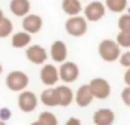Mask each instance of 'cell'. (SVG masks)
<instances>
[{"label":"cell","mask_w":130,"mask_h":125,"mask_svg":"<svg viewBox=\"0 0 130 125\" xmlns=\"http://www.w3.org/2000/svg\"><path fill=\"white\" fill-rule=\"evenodd\" d=\"M99 56L107 63L117 61L120 56V46L114 40H102L99 43Z\"/></svg>","instance_id":"cell-1"},{"label":"cell","mask_w":130,"mask_h":125,"mask_svg":"<svg viewBox=\"0 0 130 125\" xmlns=\"http://www.w3.org/2000/svg\"><path fill=\"white\" fill-rule=\"evenodd\" d=\"M66 31L69 33L71 36H79L86 35L87 31V20L84 16H79V15H74V16H69L66 22Z\"/></svg>","instance_id":"cell-2"},{"label":"cell","mask_w":130,"mask_h":125,"mask_svg":"<svg viewBox=\"0 0 130 125\" xmlns=\"http://www.w3.org/2000/svg\"><path fill=\"white\" fill-rule=\"evenodd\" d=\"M28 76H26L25 73H22V71H12V73L7 76V87L12 91H23L26 89V86H28Z\"/></svg>","instance_id":"cell-3"},{"label":"cell","mask_w":130,"mask_h":125,"mask_svg":"<svg viewBox=\"0 0 130 125\" xmlns=\"http://www.w3.org/2000/svg\"><path fill=\"white\" fill-rule=\"evenodd\" d=\"M89 89H91L92 96H94L95 99H107V97L110 96V84L105 79H102V77L92 79L91 84H89Z\"/></svg>","instance_id":"cell-4"},{"label":"cell","mask_w":130,"mask_h":125,"mask_svg":"<svg viewBox=\"0 0 130 125\" xmlns=\"http://www.w3.org/2000/svg\"><path fill=\"white\" fill-rule=\"evenodd\" d=\"M84 15L87 22H99L105 15V5L102 2H91L84 8Z\"/></svg>","instance_id":"cell-5"},{"label":"cell","mask_w":130,"mask_h":125,"mask_svg":"<svg viewBox=\"0 0 130 125\" xmlns=\"http://www.w3.org/2000/svg\"><path fill=\"white\" fill-rule=\"evenodd\" d=\"M58 73H59V79H63L64 82H73V81H76L77 76H79V67H77L76 63L63 61L61 67L58 69Z\"/></svg>","instance_id":"cell-6"},{"label":"cell","mask_w":130,"mask_h":125,"mask_svg":"<svg viewBox=\"0 0 130 125\" xmlns=\"http://www.w3.org/2000/svg\"><path fill=\"white\" fill-rule=\"evenodd\" d=\"M22 26H23V30H25L26 33H30V35H35V33H38L40 30H41L43 20H41V16H38V15L28 13V15L23 16Z\"/></svg>","instance_id":"cell-7"},{"label":"cell","mask_w":130,"mask_h":125,"mask_svg":"<svg viewBox=\"0 0 130 125\" xmlns=\"http://www.w3.org/2000/svg\"><path fill=\"white\" fill-rule=\"evenodd\" d=\"M36 104H38V99H36V96L33 92L23 91V92L20 94V97H18L20 110H23V112H31V110L36 109Z\"/></svg>","instance_id":"cell-8"},{"label":"cell","mask_w":130,"mask_h":125,"mask_svg":"<svg viewBox=\"0 0 130 125\" xmlns=\"http://www.w3.org/2000/svg\"><path fill=\"white\" fill-rule=\"evenodd\" d=\"M26 58H28L33 64H43L46 61V58H48V53H46V49H44L43 46L31 45V46H28V49H26Z\"/></svg>","instance_id":"cell-9"},{"label":"cell","mask_w":130,"mask_h":125,"mask_svg":"<svg viewBox=\"0 0 130 125\" xmlns=\"http://www.w3.org/2000/svg\"><path fill=\"white\" fill-rule=\"evenodd\" d=\"M40 76H41V82L44 86H54L58 82V79H59V73L53 64H44L41 67Z\"/></svg>","instance_id":"cell-10"},{"label":"cell","mask_w":130,"mask_h":125,"mask_svg":"<svg viewBox=\"0 0 130 125\" xmlns=\"http://www.w3.org/2000/svg\"><path fill=\"white\" fill-rule=\"evenodd\" d=\"M30 0H12L10 2V12L15 16H25L30 13Z\"/></svg>","instance_id":"cell-11"},{"label":"cell","mask_w":130,"mask_h":125,"mask_svg":"<svg viewBox=\"0 0 130 125\" xmlns=\"http://www.w3.org/2000/svg\"><path fill=\"white\" fill-rule=\"evenodd\" d=\"M66 56H68V48L64 45V41L58 40V41H54L51 45V58H53V61L63 63V61H66Z\"/></svg>","instance_id":"cell-12"},{"label":"cell","mask_w":130,"mask_h":125,"mask_svg":"<svg viewBox=\"0 0 130 125\" xmlns=\"http://www.w3.org/2000/svg\"><path fill=\"white\" fill-rule=\"evenodd\" d=\"M114 119H115V115L110 109H99L94 114V123L95 125H112Z\"/></svg>","instance_id":"cell-13"},{"label":"cell","mask_w":130,"mask_h":125,"mask_svg":"<svg viewBox=\"0 0 130 125\" xmlns=\"http://www.w3.org/2000/svg\"><path fill=\"white\" fill-rule=\"evenodd\" d=\"M54 92H56V100H58V105H69L71 102H73V91L69 89L68 86H59L54 89Z\"/></svg>","instance_id":"cell-14"},{"label":"cell","mask_w":130,"mask_h":125,"mask_svg":"<svg viewBox=\"0 0 130 125\" xmlns=\"http://www.w3.org/2000/svg\"><path fill=\"white\" fill-rule=\"evenodd\" d=\"M92 99H94V96H92L91 89H89V84H84V86H81L79 89H77V94H76V102H77V105L87 107L89 104L92 102Z\"/></svg>","instance_id":"cell-15"},{"label":"cell","mask_w":130,"mask_h":125,"mask_svg":"<svg viewBox=\"0 0 130 125\" xmlns=\"http://www.w3.org/2000/svg\"><path fill=\"white\" fill-rule=\"evenodd\" d=\"M31 43V35L26 33L25 30L23 31H18L12 36V46L13 48H26Z\"/></svg>","instance_id":"cell-16"},{"label":"cell","mask_w":130,"mask_h":125,"mask_svg":"<svg viewBox=\"0 0 130 125\" xmlns=\"http://www.w3.org/2000/svg\"><path fill=\"white\" fill-rule=\"evenodd\" d=\"M61 7H63V12H64V13H68L69 16L79 15V13H81V10H83L81 0H63Z\"/></svg>","instance_id":"cell-17"},{"label":"cell","mask_w":130,"mask_h":125,"mask_svg":"<svg viewBox=\"0 0 130 125\" xmlns=\"http://www.w3.org/2000/svg\"><path fill=\"white\" fill-rule=\"evenodd\" d=\"M105 8L110 12L120 13L127 8V0H105Z\"/></svg>","instance_id":"cell-18"},{"label":"cell","mask_w":130,"mask_h":125,"mask_svg":"<svg viewBox=\"0 0 130 125\" xmlns=\"http://www.w3.org/2000/svg\"><path fill=\"white\" fill-rule=\"evenodd\" d=\"M41 102L48 107H53V105H58V100H56V92L54 89H46L43 91L41 94Z\"/></svg>","instance_id":"cell-19"},{"label":"cell","mask_w":130,"mask_h":125,"mask_svg":"<svg viewBox=\"0 0 130 125\" xmlns=\"http://www.w3.org/2000/svg\"><path fill=\"white\" fill-rule=\"evenodd\" d=\"M13 31V23L10 22L7 16H3L2 20H0V38H7V36H10Z\"/></svg>","instance_id":"cell-20"},{"label":"cell","mask_w":130,"mask_h":125,"mask_svg":"<svg viewBox=\"0 0 130 125\" xmlns=\"http://www.w3.org/2000/svg\"><path fill=\"white\" fill-rule=\"evenodd\" d=\"M38 122L41 125H58V119H56V115H53L51 112H41Z\"/></svg>","instance_id":"cell-21"},{"label":"cell","mask_w":130,"mask_h":125,"mask_svg":"<svg viewBox=\"0 0 130 125\" xmlns=\"http://www.w3.org/2000/svg\"><path fill=\"white\" fill-rule=\"evenodd\" d=\"M117 45L120 48H130V31H120L117 35Z\"/></svg>","instance_id":"cell-22"},{"label":"cell","mask_w":130,"mask_h":125,"mask_svg":"<svg viewBox=\"0 0 130 125\" xmlns=\"http://www.w3.org/2000/svg\"><path fill=\"white\" fill-rule=\"evenodd\" d=\"M119 30L120 31H130V13L127 15H122L120 18H119Z\"/></svg>","instance_id":"cell-23"},{"label":"cell","mask_w":130,"mask_h":125,"mask_svg":"<svg viewBox=\"0 0 130 125\" xmlns=\"http://www.w3.org/2000/svg\"><path fill=\"white\" fill-rule=\"evenodd\" d=\"M119 59H120V64L125 67H130V51H125L124 55L119 56Z\"/></svg>","instance_id":"cell-24"},{"label":"cell","mask_w":130,"mask_h":125,"mask_svg":"<svg viewBox=\"0 0 130 125\" xmlns=\"http://www.w3.org/2000/svg\"><path fill=\"white\" fill-rule=\"evenodd\" d=\"M122 100L130 107V86H127L124 91H122Z\"/></svg>","instance_id":"cell-25"},{"label":"cell","mask_w":130,"mask_h":125,"mask_svg":"<svg viewBox=\"0 0 130 125\" xmlns=\"http://www.w3.org/2000/svg\"><path fill=\"white\" fill-rule=\"evenodd\" d=\"M66 125H81V122L76 119V117H73V119H69V120L66 122Z\"/></svg>","instance_id":"cell-26"},{"label":"cell","mask_w":130,"mask_h":125,"mask_svg":"<svg viewBox=\"0 0 130 125\" xmlns=\"http://www.w3.org/2000/svg\"><path fill=\"white\" fill-rule=\"evenodd\" d=\"M124 81H125L127 86H130V67H127V73H125V76H124Z\"/></svg>","instance_id":"cell-27"},{"label":"cell","mask_w":130,"mask_h":125,"mask_svg":"<svg viewBox=\"0 0 130 125\" xmlns=\"http://www.w3.org/2000/svg\"><path fill=\"white\" fill-rule=\"evenodd\" d=\"M0 114H2V117H3V119H8V110H5V109H3Z\"/></svg>","instance_id":"cell-28"},{"label":"cell","mask_w":130,"mask_h":125,"mask_svg":"<svg viewBox=\"0 0 130 125\" xmlns=\"http://www.w3.org/2000/svg\"><path fill=\"white\" fill-rule=\"evenodd\" d=\"M3 16H5V15H3V12H2V8H0V20H2V18H3Z\"/></svg>","instance_id":"cell-29"},{"label":"cell","mask_w":130,"mask_h":125,"mask_svg":"<svg viewBox=\"0 0 130 125\" xmlns=\"http://www.w3.org/2000/svg\"><path fill=\"white\" fill-rule=\"evenodd\" d=\"M31 125H41V123H40V122H33Z\"/></svg>","instance_id":"cell-30"},{"label":"cell","mask_w":130,"mask_h":125,"mask_svg":"<svg viewBox=\"0 0 130 125\" xmlns=\"http://www.w3.org/2000/svg\"><path fill=\"white\" fill-rule=\"evenodd\" d=\"M0 74H2V64H0Z\"/></svg>","instance_id":"cell-31"},{"label":"cell","mask_w":130,"mask_h":125,"mask_svg":"<svg viewBox=\"0 0 130 125\" xmlns=\"http://www.w3.org/2000/svg\"><path fill=\"white\" fill-rule=\"evenodd\" d=\"M0 125H5V123H3V122H2V120H0Z\"/></svg>","instance_id":"cell-32"}]
</instances>
